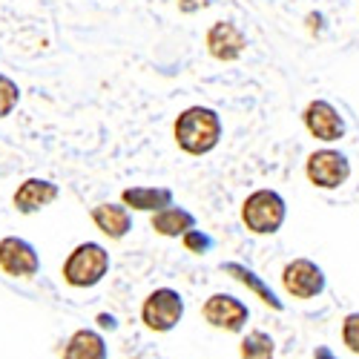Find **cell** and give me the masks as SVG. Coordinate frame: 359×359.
<instances>
[{"mask_svg":"<svg viewBox=\"0 0 359 359\" xmlns=\"http://www.w3.org/2000/svg\"><path fill=\"white\" fill-rule=\"evenodd\" d=\"M282 287L287 296L308 302V299H316L325 290V273L311 259H293L282 271Z\"/></svg>","mask_w":359,"mask_h":359,"instance_id":"52a82bcc","label":"cell"},{"mask_svg":"<svg viewBox=\"0 0 359 359\" xmlns=\"http://www.w3.org/2000/svg\"><path fill=\"white\" fill-rule=\"evenodd\" d=\"M18 101H20V86H18L9 75L0 72V121H4L6 115L15 112Z\"/></svg>","mask_w":359,"mask_h":359,"instance_id":"ac0fdd59","label":"cell"},{"mask_svg":"<svg viewBox=\"0 0 359 359\" xmlns=\"http://www.w3.org/2000/svg\"><path fill=\"white\" fill-rule=\"evenodd\" d=\"M313 359H337V356H334V351L327 348V345H319V348L313 351Z\"/></svg>","mask_w":359,"mask_h":359,"instance_id":"7402d4cb","label":"cell"},{"mask_svg":"<svg viewBox=\"0 0 359 359\" xmlns=\"http://www.w3.org/2000/svg\"><path fill=\"white\" fill-rule=\"evenodd\" d=\"M342 345L359 356V311L342 319Z\"/></svg>","mask_w":359,"mask_h":359,"instance_id":"d6986e66","label":"cell"},{"mask_svg":"<svg viewBox=\"0 0 359 359\" xmlns=\"http://www.w3.org/2000/svg\"><path fill=\"white\" fill-rule=\"evenodd\" d=\"M207 4H210V0H178V9H182V12H198Z\"/></svg>","mask_w":359,"mask_h":359,"instance_id":"44dd1931","label":"cell"},{"mask_svg":"<svg viewBox=\"0 0 359 359\" xmlns=\"http://www.w3.org/2000/svg\"><path fill=\"white\" fill-rule=\"evenodd\" d=\"M98 325L104 327V331H107V327H109V331H115V316H109V313H98Z\"/></svg>","mask_w":359,"mask_h":359,"instance_id":"603a6c76","label":"cell"},{"mask_svg":"<svg viewBox=\"0 0 359 359\" xmlns=\"http://www.w3.org/2000/svg\"><path fill=\"white\" fill-rule=\"evenodd\" d=\"M245 49H248V38L236 23L219 20L207 29V52H210L216 61H224V64L238 61Z\"/></svg>","mask_w":359,"mask_h":359,"instance_id":"9c48e42d","label":"cell"},{"mask_svg":"<svg viewBox=\"0 0 359 359\" xmlns=\"http://www.w3.org/2000/svg\"><path fill=\"white\" fill-rule=\"evenodd\" d=\"M305 127L316 141H325V144H334L345 135L342 115L337 112L334 104H327V101H311L305 107Z\"/></svg>","mask_w":359,"mask_h":359,"instance_id":"30bf717a","label":"cell"},{"mask_svg":"<svg viewBox=\"0 0 359 359\" xmlns=\"http://www.w3.org/2000/svg\"><path fill=\"white\" fill-rule=\"evenodd\" d=\"M204 322L213 325L216 331H227V334H242L245 325L250 319V311L242 299H236L233 293H213L201 308Z\"/></svg>","mask_w":359,"mask_h":359,"instance_id":"5b68a950","label":"cell"},{"mask_svg":"<svg viewBox=\"0 0 359 359\" xmlns=\"http://www.w3.org/2000/svg\"><path fill=\"white\" fill-rule=\"evenodd\" d=\"M64 359H109V348L107 339L101 337V331H93V327H78V331L67 339Z\"/></svg>","mask_w":359,"mask_h":359,"instance_id":"7c38bea8","label":"cell"},{"mask_svg":"<svg viewBox=\"0 0 359 359\" xmlns=\"http://www.w3.org/2000/svg\"><path fill=\"white\" fill-rule=\"evenodd\" d=\"M184 319V299L172 287H156L141 302V322L153 334H170Z\"/></svg>","mask_w":359,"mask_h":359,"instance_id":"277c9868","label":"cell"},{"mask_svg":"<svg viewBox=\"0 0 359 359\" xmlns=\"http://www.w3.org/2000/svg\"><path fill=\"white\" fill-rule=\"evenodd\" d=\"M287 216L285 198L276 190H256L242 204V222L253 236H273Z\"/></svg>","mask_w":359,"mask_h":359,"instance_id":"3957f363","label":"cell"},{"mask_svg":"<svg viewBox=\"0 0 359 359\" xmlns=\"http://www.w3.org/2000/svg\"><path fill=\"white\" fill-rule=\"evenodd\" d=\"M0 271L12 279H32L41 271V256L32 242L20 236L0 238Z\"/></svg>","mask_w":359,"mask_h":359,"instance_id":"8992f818","label":"cell"},{"mask_svg":"<svg viewBox=\"0 0 359 359\" xmlns=\"http://www.w3.org/2000/svg\"><path fill=\"white\" fill-rule=\"evenodd\" d=\"M182 242H184V248L190 250V253H207V250H210L213 248V242H210V236H207V233H201V230H187L184 236H182Z\"/></svg>","mask_w":359,"mask_h":359,"instance_id":"ffe728a7","label":"cell"},{"mask_svg":"<svg viewBox=\"0 0 359 359\" xmlns=\"http://www.w3.org/2000/svg\"><path fill=\"white\" fill-rule=\"evenodd\" d=\"M222 271L227 273V276H233L236 282H242L250 293H256L259 299H262V302L267 305V308H273V311H282L285 305L279 302V299H276V293L271 290V287H267L264 282H262V276H256L253 271H250V267H245V264H238V262H224L222 264Z\"/></svg>","mask_w":359,"mask_h":359,"instance_id":"2e32d148","label":"cell"},{"mask_svg":"<svg viewBox=\"0 0 359 359\" xmlns=\"http://www.w3.org/2000/svg\"><path fill=\"white\" fill-rule=\"evenodd\" d=\"M121 204L133 207V210H144V213H156L161 207L172 204V190L167 187H127L121 193Z\"/></svg>","mask_w":359,"mask_h":359,"instance_id":"9a60e30c","label":"cell"},{"mask_svg":"<svg viewBox=\"0 0 359 359\" xmlns=\"http://www.w3.org/2000/svg\"><path fill=\"white\" fill-rule=\"evenodd\" d=\"M273 356H276V342L264 331H250L238 345V359H273Z\"/></svg>","mask_w":359,"mask_h":359,"instance_id":"e0dca14e","label":"cell"},{"mask_svg":"<svg viewBox=\"0 0 359 359\" xmlns=\"http://www.w3.org/2000/svg\"><path fill=\"white\" fill-rule=\"evenodd\" d=\"M149 227H153L158 236H167V238H178V236H184L187 230L196 227V216L187 213L184 207H161V210L153 213V219H149Z\"/></svg>","mask_w":359,"mask_h":359,"instance_id":"5bb4252c","label":"cell"},{"mask_svg":"<svg viewBox=\"0 0 359 359\" xmlns=\"http://www.w3.org/2000/svg\"><path fill=\"white\" fill-rule=\"evenodd\" d=\"M57 196H61L57 184L46 182V178H26V182L15 190L12 204H15V210H18V213L32 216V213L43 210V207H49Z\"/></svg>","mask_w":359,"mask_h":359,"instance_id":"8fae6325","label":"cell"},{"mask_svg":"<svg viewBox=\"0 0 359 359\" xmlns=\"http://www.w3.org/2000/svg\"><path fill=\"white\" fill-rule=\"evenodd\" d=\"M175 144L190 156H207L219 147L222 138V118L210 107H190L175 118Z\"/></svg>","mask_w":359,"mask_h":359,"instance_id":"6da1fadb","label":"cell"},{"mask_svg":"<svg viewBox=\"0 0 359 359\" xmlns=\"http://www.w3.org/2000/svg\"><path fill=\"white\" fill-rule=\"evenodd\" d=\"M305 172H308L313 187L337 190V187H342L348 182L351 164H348V158L342 153H337V149H316V153L308 156Z\"/></svg>","mask_w":359,"mask_h":359,"instance_id":"ba28073f","label":"cell"},{"mask_svg":"<svg viewBox=\"0 0 359 359\" xmlns=\"http://www.w3.org/2000/svg\"><path fill=\"white\" fill-rule=\"evenodd\" d=\"M93 222H95V227H98L107 238H112V242L124 238V236L133 230V216H130V210H127L124 204H112V201H104V204L95 207V210H93Z\"/></svg>","mask_w":359,"mask_h":359,"instance_id":"4fadbf2b","label":"cell"},{"mask_svg":"<svg viewBox=\"0 0 359 359\" xmlns=\"http://www.w3.org/2000/svg\"><path fill=\"white\" fill-rule=\"evenodd\" d=\"M109 273V250L98 242H81L72 248V253L64 259L61 276L75 290H89L107 279Z\"/></svg>","mask_w":359,"mask_h":359,"instance_id":"7a4b0ae2","label":"cell"}]
</instances>
